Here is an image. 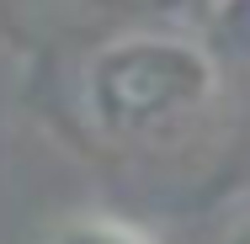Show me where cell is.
Listing matches in <instances>:
<instances>
[{"instance_id": "6da1fadb", "label": "cell", "mask_w": 250, "mask_h": 244, "mask_svg": "<svg viewBox=\"0 0 250 244\" xmlns=\"http://www.w3.org/2000/svg\"><path fill=\"white\" fill-rule=\"evenodd\" d=\"M80 96L101 138L160 144L187 133L213 106L218 64L181 32H123L91 53Z\"/></svg>"}, {"instance_id": "7a4b0ae2", "label": "cell", "mask_w": 250, "mask_h": 244, "mask_svg": "<svg viewBox=\"0 0 250 244\" xmlns=\"http://www.w3.org/2000/svg\"><path fill=\"white\" fill-rule=\"evenodd\" d=\"M48 244H154L144 228L123 223V218H106V212H75L53 228Z\"/></svg>"}, {"instance_id": "3957f363", "label": "cell", "mask_w": 250, "mask_h": 244, "mask_svg": "<svg viewBox=\"0 0 250 244\" xmlns=\"http://www.w3.org/2000/svg\"><path fill=\"white\" fill-rule=\"evenodd\" d=\"M213 43L229 53H250V0H202Z\"/></svg>"}, {"instance_id": "277c9868", "label": "cell", "mask_w": 250, "mask_h": 244, "mask_svg": "<svg viewBox=\"0 0 250 244\" xmlns=\"http://www.w3.org/2000/svg\"><path fill=\"white\" fill-rule=\"evenodd\" d=\"M96 5L117 11V16H176L187 5H202V0H96Z\"/></svg>"}]
</instances>
